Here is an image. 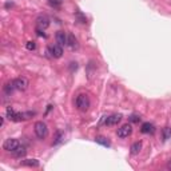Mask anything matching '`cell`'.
Masks as SVG:
<instances>
[{
	"label": "cell",
	"mask_w": 171,
	"mask_h": 171,
	"mask_svg": "<svg viewBox=\"0 0 171 171\" xmlns=\"http://www.w3.org/2000/svg\"><path fill=\"white\" fill-rule=\"evenodd\" d=\"M33 128H35V134H36V136H38L39 139H45V138H47L48 127H47V124H45L44 122H42V120L36 122Z\"/></svg>",
	"instance_id": "1"
},
{
	"label": "cell",
	"mask_w": 171,
	"mask_h": 171,
	"mask_svg": "<svg viewBox=\"0 0 171 171\" xmlns=\"http://www.w3.org/2000/svg\"><path fill=\"white\" fill-rule=\"evenodd\" d=\"M76 107L80 111H87L88 107H90V99H88V96L84 95V94H80L76 98Z\"/></svg>",
	"instance_id": "2"
},
{
	"label": "cell",
	"mask_w": 171,
	"mask_h": 171,
	"mask_svg": "<svg viewBox=\"0 0 171 171\" xmlns=\"http://www.w3.org/2000/svg\"><path fill=\"white\" fill-rule=\"evenodd\" d=\"M19 146H20V144H19V141L18 139H13V138L7 139V141L3 143V149L5 151H11V152H13Z\"/></svg>",
	"instance_id": "3"
},
{
	"label": "cell",
	"mask_w": 171,
	"mask_h": 171,
	"mask_svg": "<svg viewBox=\"0 0 171 171\" xmlns=\"http://www.w3.org/2000/svg\"><path fill=\"white\" fill-rule=\"evenodd\" d=\"M48 27H50V19L45 15H39L38 18H36V28L44 31V30H47Z\"/></svg>",
	"instance_id": "4"
},
{
	"label": "cell",
	"mask_w": 171,
	"mask_h": 171,
	"mask_svg": "<svg viewBox=\"0 0 171 171\" xmlns=\"http://www.w3.org/2000/svg\"><path fill=\"white\" fill-rule=\"evenodd\" d=\"M131 134H132V127H131L130 123H126V124H123L120 128H118L116 135H118L119 138H127V136H130Z\"/></svg>",
	"instance_id": "5"
},
{
	"label": "cell",
	"mask_w": 171,
	"mask_h": 171,
	"mask_svg": "<svg viewBox=\"0 0 171 171\" xmlns=\"http://www.w3.org/2000/svg\"><path fill=\"white\" fill-rule=\"evenodd\" d=\"M13 84L18 91H25L28 88V80L25 78H16L13 79Z\"/></svg>",
	"instance_id": "6"
},
{
	"label": "cell",
	"mask_w": 171,
	"mask_h": 171,
	"mask_svg": "<svg viewBox=\"0 0 171 171\" xmlns=\"http://www.w3.org/2000/svg\"><path fill=\"white\" fill-rule=\"evenodd\" d=\"M120 120H122L120 114H112V115L107 116L106 120H104V123H106L107 126H115V124H118Z\"/></svg>",
	"instance_id": "7"
},
{
	"label": "cell",
	"mask_w": 171,
	"mask_h": 171,
	"mask_svg": "<svg viewBox=\"0 0 171 171\" xmlns=\"http://www.w3.org/2000/svg\"><path fill=\"white\" fill-rule=\"evenodd\" d=\"M50 52H51V56L52 58H62V55H63V48H62V45L56 44V45H52V47L50 48Z\"/></svg>",
	"instance_id": "8"
},
{
	"label": "cell",
	"mask_w": 171,
	"mask_h": 171,
	"mask_svg": "<svg viewBox=\"0 0 171 171\" xmlns=\"http://www.w3.org/2000/svg\"><path fill=\"white\" fill-rule=\"evenodd\" d=\"M55 39H56V43H58L59 45H64V44H67L68 36L65 35V32H63V31H59V32H56Z\"/></svg>",
	"instance_id": "9"
},
{
	"label": "cell",
	"mask_w": 171,
	"mask_h": 171,
	"mask_svg": "<svg viewBox=\"0 0 171 171\" xmlns=\"http://www.w3.org/2000/svg\"><path fill=\"white\" fill-rule=\"evenodd\" d=\"M67 44L71 47V50H78V47H79V44H78V39H76L74 35H68Z\"/></svg>",
	"instance_id": "10"
},
{
	"label": "cell",
	"mask_w": 171,
	"mask_h": 171,
	"mask_svg": "<svg viewBox=\"0 0 171 171\" xmlns=\"http://www.w3.org/2000/svg\"><path fill=\"white\" fill-rule=\"evenodd\" d=\"M141 131H142L143 134H152V132H154V126L150 123V122H146V123L142 124Z\"/></svg>",
	"instance_id": "11"
},
{
	"label": "cell",
	"mask_w": 171,
	"mask_h": 171,
	"mask_svg": "<svg viewBox=\"0 0 171 171\" xmlns=\"http://www.w3.org/2000/svg\"><path fill=\"white\" fill-rule=\"evenodd\" d=\"M13 90H16L15 88V84H13V80H11V82H7L4 86V92L7 94V95H11V94L13 92Z\"/></svg>",
	"instance_id": "12"
},
{
	"label": "cell",
	"mask_w": 171,
	"mask_h": 171,
	"mask_svg": "<svg viewBox=\"0 0 171 171\" xmlns=\"http://www.w3.org/2000/svg\"><path fill=\"white\" fill-rule=\"evenodd\" d=\"M141 150H142V142H135V143H132V146H131V154H132V155L139 154Z\"/></svg>",
	"instance_id": "13"
},
{
	"label": "cell",
	"mask_w": 171,
	"mask_h": 171,
	"mask_svg": "<svg viewBox=\"0 0 171 171\" xmlns=\"http://www.w3.org/2000/svg\"><path fill=\"white\" fill-rule=\"evenodd\" d=\"M25 154H27V150H25L24 146H19L18 149L13 151V155H15L16 158H22V156H24Z\"/></svg>",
	"instance_id": "14"
},
{
	"label": "cell",
	"mask_w": 171,
	"mask_h": 171,
	"mask_svg": "<svg viewBox=\"0 0 171 171\" xmlns=\"http://www.w3.org/2000/svg\"><path fill=\"white\" fill-rule=\"evenodd\" d=\"M95 142L96 143H99V144H102V146H104V147H110L111 146V143L108 142V139L104 138V136H96Z\"/></svg>",
	"instance_id": "15"
},
{
	"label": "cell",
	"mask_w": 171,
	"mask_h": 171,
	"mask_svg": "<svg viewBox=\"0 0 171 171\" xmlns=\"http://www.w3.org/2000/svg\"><path fill=\"white\" fill-rule=\"evenodd\" d=\"M64 139V134L62 132V131H56V134H55V138H54V142H52V144L54 146H56V144H59Z\"/></svg>",
	"instance_id": "16"
},
{
	"label": "cell",
	"mask_w": 171,
	"mask_h": 171,
	"mask_svg": "<svg viewBox=\"0 0 171 171\" xmlns=\"http://www.w3.org/2000/svg\"><path fill=\"white\" fill-rule=\"evenodd\" d=\"M23 164L28 167H39V161H36V159H25V161H23Z\"/></svg>",
	"instance_id": "17"
},
{
	"label": "cell",
	"mask_w": 171,
	"mask_h": 171,
	"mask_svg": "<svg viewBox=\"0 0 171 171\" xmlns=\"http://www.w3.org/2000/svg\"><path fill=\"white\" fill-rule=\"evenodd\" d=\"M171 138V128L170 127H164L163 128V141H167V139Z\"/></svg>",
	"instance_id": "18"
},
{
	"label": "cell",
	"mask_w": 171,
	"mask_h": 171,
	"mask_svg": "<svg viewBox=\"0 0 171 171\" xmlns=\"http://www.w3.org/2000/svg\"><path fill=\"white\" fill-rule=\"evenodd\" d=\"M48 4L54 8H59L62 5V0H48Z\"/></svg>",
	"instance_id": "19"
},
{
	"label": "cell",
	"mask_w": 171,
	"mask_h": 171,
	"mask_svg": "<svg viewBox=\"0 0 171 171\" xmlns=\"http://www.w3.org/2000/svg\"><path fill=\"white\" fill-rule=\"evenodd\" d=\"M76 18H78V20L80 23H83V24L87 23V19H86V16H83V13L82 12H76Z\"/></svg>",
	"instance_id": "20"
},
{
	"label": "cell",
	"mask_w": 171,
	"mask_h": 171,
	"mask_svg": "<svg viewBox=\"0 0 171 171\" xmlns=\"http://www.w3.org/2000/svg\"><path fill=\"white\" fill-rule=\"evenodd\" d=\"M25 48H27L28 51H33L36 48V44L33 42H27V44H25Z\"/></svg>",
	"instance_id": "21"
},
{
	"label": "cell",
	"mask_w": 171,
	"mask_h": 171,
	"mask_svg": "<svg viewBox=\"0 0 171 171\" xmlns=\"http://www.w3.org/2000/svg\"><path fill=\"white\" fill-rule=\"evenodd\" d=\"M139 120H141L139 115H131L130 116V122H131V123H139Z\"/></svg>",
	"instance_id": "22"
},
{
	"label": "cell",
	"mask_w": 171,
	"mask_h": 171,
	"mask_svg": "<svg viewBox=\"0 0 171 171\" xmlns=\"http://www.w3.org/2000/svg\"><path fill=\"white\" fill-rule=\"evenodd\" d=\"M36 32H38L39 36H44V32H43V30H39V28H36Z\"/></svg>",
	"instance_id": "23"
},
{
	"label": "cell",
	"mask_w": 171,
	"mask_h": 171,
	"mask_svg": "<svg viewBox=\"0 0 171 171\" xmlns=\"http://www.w3.org/2000/svg\"><path fill=\"white\" fill-rule=\"evenodd\" d=\"M11 7H13V3H5V8H11Z\"/></svg>",
	"instance_id": "24"
},
{
	"label": "cell",
	"mask_w": 171,
	"mask_h": 171,
	"mask_svg": "<svg viewBox=\"0 0 171 171\" xmlns=\"http://www.w3.org/2000/svg\"><path fill=\"white\" fill-rule=\"evenodd\" d=\"M3 124H4V118H1V119H0V126L3 127Z\"/></svg>",
	"instance_id": "25"
},
{
	"label": "cell",
	"mask_w": 171,
	"mask_h": 171,
	"mask_svg": "<svg viewBox=\"0 0 171 171\" xmlns=\"http://www.w3.org/2000/svg\"><path fill=\"white\" fill-rule=\"evenodd\" d=\"M167 169L171 170V162H169V163H167Z\"/></svg>",
	"instance_id": "26"
}]
</instances>
